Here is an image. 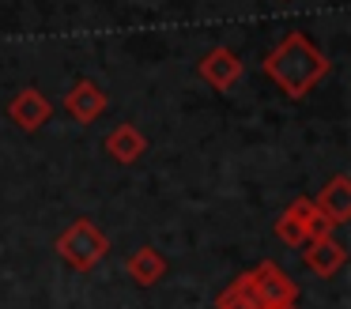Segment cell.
<instances>
[{
    "label": "cell",
    "instance_id": "obj_3",
    "mask_svg": "<svg viewBox=\"0 0 351 309\" xmlns=\"http://www.w3.org/2000/svg\"><path fill=\"white\" fill-rule=\"evenodd\" d=\"M200 75H204L212 87L227 90V87H234V79L242 75V64H238V57L230 49H215L212 57L200 60Z\"/></svg>",
    "mask_w": 351,
    "mask_h": 309
},
{
    "label": "cell",
    "instance_id": "obj_7",
    "mask_svg": "<svg viewBox=\"0 0 351 309\" xmlns=\"http://www.w3.org/2000/svg\"><path fill=\"white\" fill-rule=\"evenodd\" d=\"M162 268H167V264H162L159 253H152V249H144V253H136V256L129 260L132 279H140V283H155V279L162 275Z\"/></svg>",
    "mask_w": 351,
    "mask_h": 309
},
{
    "label": "cell",
    "instance_id": "obj_4",
    "mask_svg": "<svg viewBox=\"0 0 351 309\" xmlns=\"http://www.w3.org/2000/svg\"><path fill=\"white\" fill-rule=\"evenodd\" d=\"M12 117H16L23 128H38L42 121L49 117V102L38 95V90H23V95L12 102Z\"/></svg>",
    "mask_w": 351,
    "mask_h": 309
},
{
    "label": "cell",
    "instance_id": "obj_6",
    "mask_svg": "<svg viewBox=\"0 0 351 309\" xmlns=\"http://www.w3.org/2000/svg\"><path fill=\"white\" fill-rule=\"evenodd\" d=\"M106 151H110V155H117L121 162H132V158L144 151V136H140L136 128L121 125V128H117V132L106 140Z\"/></svg>",
    "mask_w": 351,
    "mask_h": 309
},
{
    "label": "cell",
    "instance_id": "obj_8",
    "mask_svg": "<svg viewBox=\"0 0 351 309\" xmlns=\"http://www.w3.org/2000/svg\"><path fill=\"white\" fill-rule=\"evenodd\" d=\"M340 260H343V253L325 238V234H321V245H317V249H310V268H313V271H321V275H328V271L340 268Z\"/></svg>",
    "mask_w": 351,
    "mask_h": 309
},
{
    "label": "cell",
    "instance_id": "obj_1",
    "mask_svg": "<svg viewBox=\"0 0 351 309\" xmlns=\"http://www.w3.org/2000/svg\"><path fill=\"white\" fill-rule=\"evenodd\" d=\"M265 72L276 79V87L291 98H302L325 79L328 57L306 34H287L265 60Z\"/></svg>",
    "mask_w": 351,
    "mask_h": 309
},
{
    "label": "cell",
    "instance_id": "obj_2",
    "mask_svg": "<svg viewBox=\"0 0 351 309\" xmlns=\"http://www.w3.org/2000/svg\"><path fill=\"white\" fill-rule=\"evenodd\" d=\"M57 249H61V256L72 264V268H95V264L102 260V253H106V238L99 234V226L95 223H76L64 230V238L57 241Z\"/></svg>",
    "mask_w": 351,
    "mask_h": 309
},
{
    "label": "cell",
    "instance_id": "obj_5",
    "mask_svg": "<svg viewBox=\"0 0 351 309\" xmlns=\"http://www.w3.org/2000/svg\"><path fill=\"white\" fill-rule=\"evenodd\" d=\"M102 106H106V98H102L87 79H80V87L69 95V110H72V117H76V121H95L102 113Z\"/></svg>",
    "mask_w": 351,
    "mask_h": 309
}]
</instances>
